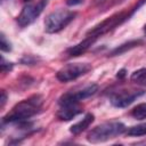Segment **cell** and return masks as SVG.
<instances>
[{
	"label": "cell",
	"instance_id": "cell-1",
	"mask_svg": "<svg viewBox=\"0 0 146 146\" xmlns=\"http://www.w3.org/2000/svg\"><path fill=\"white\" fill-rule=\"evenodd\" d=\"M43 104V98L40 95H33L18 104H16L11 111L3 116L2 123H18L29 120L35 115Z\"/></svg>",
	"mask_w": 146,
	"mask_h": 146
},
{
	"label": "cell",
	"instance_id": "cell-4",
	"mask_svg": "<svg viewBox=\"0 0 146 146\" xmlns=\"http://www.w3.org/2000/svg\"><path fill=\"white\" fill-rule=\"evenodd\" d=\"M131 14H128V13H117V14H114L112 15L111 17L104 19L103 22H100L99 24L95 25L91 30L88 31L87 35L88 36H92L94 39H97L98 36L112 31L113 29H115L116 26H119L120 24H122L124 21H127L129 18Z\"/></svg>",
	"mask_w": 146,
	"mask_h": 146
},
{
	"label": "cell",
	"instance_id": "cell-3",
	"mask_svg": "<svg viewBox=\"0 0 146 146\" xmlns=\"http://www.w3.org/2000/svg\"><path fill=\"white\" fill-rule=\"evenodd\" d=\"M76 16L75 11L59 9L50 13L44 19V31L47 33H57L65 29Z\"/></svg>",
	"mask_w": 146,
	"mask_h": 146
},
{
	"label": "cell",
	"instance_id": "cell-18",
	"mask_svg": "<svg viewBox=\"0 0 146 146\" xmlns=\"http://www.w3.org/2000/svg\"><path fill=\"white\" fill-rule=\"evenodd\" d=\"M82 2H83V0H66L67 6H76V5H80Z\"/></svg>",
	"mask_w": 146,
	"mask_h": 146
},
{
	"label": "cell",
	"instance_id": "cell-15",
	"mask_svg": "<svg viewBox=\"0 0 146 146\" xmlns=\"http://www.w3.org/2000/svg\"><path fill=\"white\" fill-rule=\"evenodd\" d=\"M127 135L128 136H131V137H139V136L146 135V122L129 128L127 130Z\"/></svg>",
	"mask_w": 146,
	"mask_h": 146
},
{
	"label": "cell",
	"instance_id": "cell-11",
	"mask_svg": "<svg viewBox=\"0 0 146 146\" xmlns=\"http://www.w3.org/2000/svg\"><path fill=\"white\" fill-rule=\"evenodd\" d=\"M95 120V116L94 114L91 113H88L84 115V117L82 120H80L79 122H76L75 124H73L71 128H70V131L73 133V135H79L81 133L82 131H84L87 128H89V125L94 122Z\"/></svg>",
	"mask_w": 146,
	"mask_h": 146
},
{
	"label": "cell",
	"instance_id": "cell-9",
	"mask_svg": "<svg viewBox=\"0 0 146 146\" xmlns=\"http://www.w3.org/2000/svg\"><path fill=\"white\" fill-rule=\"evenodd\" d=\"M82 106L79 103L60 105V110L57 112V117L62 121H70L78 114L82 113Z\"/></svg>",
	"mask_w": 146,
	"mask_h": 146
},
{
	"label": "cell",
	"instance_id": "cell-16",
	"mask_svg": "<svg viewBox=\"0 0 146 146\" xmlns=\"http://www.w3.org/2000/svg\"><path fill=\"white\" fill-rule=\"evenodd\" d=\"M0 48H1L2 51H10L11 50V44L6 39L3 33H1V35H0Z\"/></svg>",
	"mask_w": 146,
	"mask_h": 146
},
{
	"label": "cell",
	"instance_id": "cell-23",
	"mask_svg": "<svg viewBox=\"0 0 146 146\" xmlns=\"http://www.w3.org/2000/svg\"><path fill=\"white\" fill-rule=\"evenodd\" d=\"M1 1H2V3H5L6 1H9V0H1Z\"/></svg>",
	"mask_w": 146,
	"mask_h": 146
},
{
	"label": "cell",
	"instance_id": "cell-19",
	"mask_svg": "<svg viewBox=\"0 0 146 146\" xmlns=\"http://www.w3.org/2000/svg\"><path fill=\"white\" fill-rule=\"evenodd\" d=\"M6 99H7V95H6V92L2 90V91H1V107H3V105H5V103H6Z\"/></svg>",
	"mask_w": 146,
	"mask_h": 146
},
{
	"label": "cell",
	"instance_id": "cell-24",
	"mask_svg": "<svg viewBox=\"0 0 146 146\" xmlns=\"http://www.w3.org/2000/svg\"><path fill=\"white\" fill-rule=\"evenodd\" d=\"M24 1H30V0H24Z\"/></svg>",
	"mask_w": 146,
	"mask_h": 146
},
{
	"label": "cell",
	"instance_id": "cell-13",
	"mask_svg": "<svg viewBox=\"0 0 146 146\" xmlns=\"http://www.w3.org/2000/svg\"><path fill=\"white\" fill-rule=\"evenodd\" d=\"M130 80L137 84H144L146 86V68L143 67V68H139L135 72L131 73V76H130Z\"/></svg>",
	"mask_w": 146,
	"mask_h": 146
},
{
	"label": "cell",
	"instance_id": "cell-6",
	"mask_svg": "<svg viewBox=\"0 0 146 146\" xmlns=\"http://www.w3.org/2000/svg\"><path fill=\"white\" fill-rule=\"evenodd\" d=\"M47 6V0H40L36 3H27L23 7L22 11L17 16V23L21 27H25L32 24L43 11Z\"/></svg>",
	"mask_w": 146,
	"mask_h": 146
},
{
	"label": "cell",
	"instance_id": "cell-22",
	"mask_svg": "<svg viewBox=\"0 0 146 146\" xmlns=\"http://www.w3.org/2000/svg\"><path fill=\"white\" fill-rule=\"evenodd\" d=\"M144 32H145V34H146V25L144 26Z\"/></svg>",
	"mask_w": 146,
	"mask_h": 146
},
{
	"label": "cell",
	"instance_id": "cell-8",
	"mask_svg": "<svg viewBox=\"0 0 146 146\" xmlns=\"http://www.w3.org/2000/svg\"><path fill=\"white\" fill-rule=\"evenodd\" d=\"M144 94V90H137V91H128V90H121L119 92H115L111 97V103L115 107H127L131 103L135 102L136 98L141 96Z\"/></svg>",
	"mask_w": 146,
	"mask_h": 146
},
{
	"label": "cell",
	"instance_id": "cell-2",
	"mask_svg": "<svg viewBox=\"0 0 146 146\" xmlns=\"http://www.w3.org/2000/svg\"><path fill=\"white\" fill-rule=\"evenodd\" d=\"M125 131V125L122 122L119 121H111V122H104L94 129H91L87 135V140L97 144V143H104L107 141Z\"/></svg>",
	"mask_w": 146,
	"mask_h": 146
},
{
	"label": "cell",
	"instance_id": "cell-10",
	"mask_svg": "<svg viewBox=\"0 0 146 146\" xmlns=\"http://www.w3.org/2000/svg\"><path fill=\"white\" fill-rule=\"evenodd\" d=\"M95 40L96 39H94L92 36H88L87 35V38L83 41H81L78 44H75V46L71 47L70 49H67V55L70 57H76V56H80V55L84 54L90 48V46L95 42Z\"/></svg>",
	"mask_w": 146,
	"mask_h": 146
},
{
	"label": "cell",
	"instance_id": "cell-21",
	"mask_svg": "<svg viewBox=\"0 0 146 146\" xmlns=\"http://www.w3.org/2000/svg\"><path fill=\"white\" fill-rule=\"evenodd\" d=\"M110 1H112V0H97L96 2H97L98 5H104V3H107V2H110Z\"/></svg>",
	"mask_w": 146,
	"mask_h": 146
},
{
	"label": "cell",
	"instance_id": "cell-14",
	"mask_svg": "<svg viewBox=\"0 0 146 146\" xmlns=\"http://www.w3.org/2000/svg\"><path fill=\"white\" fill-rule=\"evenodd\" d=\"M131 116L137 120L146 119V103H140L131 110Z\"/></svg>",
	"mask_w": 146,
	"mask_h": 146
},
{
	"label": "cell",
	"instance_id": "cell-20",
	"mask_svg": "<svg viewBox=\"0 0 146 146\" xmlns=\"http://www.w3.org/2000/svg\"><path fill=\"white\" fill-rule=\"evenodd\" d=\"M116 76L120 78V79L124 78V76H125V70H124V68H123V70H120V71L117 72V74H116Z\"/></svg>",
	"mask_w": 146,
	"mask_h": 146
},
{
	"label": "cell",
	"instance_id": "cell-7",
	"mask_svg": "<svg viewBox=\"0 0 146 146\" xmlns=\"http://www.w3.org/2000/svg\"><path fill=\"white\" fill-rule=\"evenodd\" d=\"M98 90V86L96 83H92V84H89L82 89H79V90H72V91H68L64 95L60 96L58 103L59 105H66V104H73V103H80L81 100L95 95Z\"/></svg>",
	"mask_w": 146,
	"mask_h": 146
},
{
	"label": "cell",
	"instance_id": "cell-5",
	"mask_svg": "<svg viewBox=\"0 0 146 146\" xmlns=\"http://www.w3.org/2000/svg\"><path fill=\"white\" fill-rule=\"evenodd\" d=\"M90 70H91V66L88 63H71L63 66L56 73V78L60 82H68L84 75Z\"/></svg>",
	"mask_w": 146,
	"mask_h": 146
},
{
	"label": "cell",
	"instance_id": "cell-17",
	"mask_svg": "<svg viewBox=\"0 0 146 146\" xmlns=\"http://www.w3.org/2000/svg\"><path fill=\"white\" fill-rule=\"evenodd\" d=\"M13 68V63H9V62H6L5 58L2 57L1 58V71L2 72H8Z\"/></svg>",
	"mask_w": 146,
	"mask_h": 146
},
{
	"label": "cell",
	"instance_id": "cell-12",
	"mask_svg": "<svg viewBox=\"0 0 146 146\" xmlns=\"http://www.w3.org/2000/svg\"><path fill=\"white\" fill-rule=\"evenodd\" d=\"M140 43H141V40H131V41H128V42H125V43H122V44H120L119 47L114 48V49L111 51L110 56L121 55V54H123V52H125V51H128V50H130V49H132V48L139 46Z\"/></svg>",
	"mask_w": 146,
	"mask_h": 146
}]
</instances>
